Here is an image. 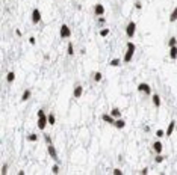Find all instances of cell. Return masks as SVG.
I'll return each mask as SVG.
<instances>
[{"label": "cell", "instance_id": "obj_24", "mask_svg": "<svg viewBox=\"0 0 177 175\" xmlns=\"http://www.w3.org/2000/svg\"><path fill=\"white\" fill-rule=\"evenodd\" d=\"M55 124H56V116L53 112H50L49 113V125H55Z\"/></svg>", "mask_w": 177, "mask_h": 175}, {"label": "cell", "instance_id": "obj_40", "mask_svg": "<svg viewBox=\"0 0 177 175\" xmlns=\"http://www.w3.org/2000/svg\"><path fill=\"white\" fill-rule=\"evenodd\" d=\"M2 2H5V0H2Z\"/></svg>", "mask_w": 177, "mask_h": 175}, {"label": "cell", "instance_id": "obj_30", "mask_svg": "<svg viewBox=\"0 0 177 175\" xmlns=\"http://www.w3.org/2000/svg\"><path fill=\"white\" fill-rule=\"evenodd\" d=\"M42 136H44V140L47 142V145H49V144H52V136H50L49 133H44Z\"/></svg>", "mask_w": 177, "mask_h": 175}, {"label": "cell", "instance_id": "obj_32", "mask_svg": "<svg viewBox=\"0 0 177 175\" xmlns=\"http://www.w3.org/2000/svg\"><path fill=\"white\" fill-rule=\"evenodd\" d=\"M97 23L99 24H105L106 23V18L103 17V15H101V17H97Z\"/></svg>", "mask_w": 177, "mask_h": 175}, {"label": "cell", "instance_id": "obj_35", "mask_svg": "<svg viewBox=\"0 0 177 175\" xmlns=\"http://www.w3.org/2000/svg\"><path fill=\"white\" fill-rule=\"evenodd\" d=\"M29 44H32V45H35V44H36V39H35V36H30V38H29Z\"/></svg>", "mask_w": 177, "mask_h": 175}, {"label": "cell", "instance_id": "obj_38", "mask_svg": "<svg viewBox=\"0 0 177 175\" xmlns=\"http://www.w3.org/2000/svg\"><path fill=\"white\" fill-rule=\"evenodd\" d=\"M144 131H145V133H148V131H150V127L145 125V127H144Z\"/></svg>", "mask_w": 177, "mask_h": 175}, {"label": "cell", "instance_id": "obj_33", "mask_svg": "<svg viewBox=\"0 0 177 175\" xmlns=\"http://www.w3.org/2000/svg\"><path fill=\"white\" fill-rule=\"evenodd\" d=\"M112 174H114V175H121V174H123V171H121L120 168H115L114 171H112Z\"/></svg>", "mask_w": 177, "mask_h": 175}, {"label": "cell", "instance_id": "obj_10", "mask_svg": "<svg viewBox=\"0 0 177 175\" xmlns=\"http://www.w3.org/2000/svg\"><path fill=\"white\" fill-rule=\"evenodd\" d=\"M176 128H177V127H176V121H170V124H168V127H167V130H165V136H168V137H170V136L176 131Z\"/></svg>", "mask_w": 177, "mask_h": 175}, {"label": "cell", "instance_id": "obj_22", "mask_svg": "<svg viewBox=\"0 0 177 175\" xmlns=\"http://www.w3.org/2000/svg\"><path fill=\"white\" fill-rule=\"evenodd\" d=\"M93 79H94V82H95V83H100L101 80H103V74H101L100 71H97V73H94Z\"/></svg>", "mask_w": 177, "mask_h": 175}, {"label": "cell", "instance_id": "obj_5", "mask_svg": "<svg viewBox=\"0 0 177 175\" xmlns=\"http://www.w3.org/2000/svg\"><path fill=\"white\" fill-rule=\"evenodd\" d=\"M138 92L139 94H144V95H152V86H150L148 83H145V82H141L138 85Z\"/></svg>", "mask_w": 177, "mask_h": 175}, {"label": "cell", "instance_id": "obj_29", "mask_svg": "<svg viewBox=\"0 0 177 175\" xmlns=\"http://www.w3.org/2000/svg\"><path fill=\"white\" fill-rule=\"evenodd\" d=\"M0 174H2V175L8 174V163H3V165H2V171H0Z\"/></svg>", "mask_w": 177, "mask_h": 175}, {"label": "cell", "instance_id": "obj_39", "mask_svg": "<svg viewBox=\"0 0 177 175\" xmlns=\"http://www.w3.org/2000/svg\"><path fill=\"white\" fill-rule=\"evenodd\" d=\"M176 133H177V128H176Z\"/></svg>", "mask_w": 177, "mask_h": 175}, {"label": "cell", "instance_id": "obj_25", "mask_svg": "<svg viewBox=\"0 0 177 175\" xmlns=\"http://www.w3.org/2000/svg\"><path fill=\"white\" fill-rule=\"evenodd\" d=\"M109 33H111L109 27H103V29L100 30V36H101V38H106V36H108Z\"/></svg>", "mask_w": 177, "mask_h": 175}, {"label": "cell", "instance_id": "obj_9", "mask_svg": "<svg viewBox=\"0 0 177 175\" xmlns=\"http://www.w3.org/2000/svg\"><path fill=\"white\" fill-rule=\"evenodd\" d=\"M82 95H83V86L82 85H76L74 89H73V97L74 98H80Z\"/></svg>", "mask_w": 177, "mask_h": 175}, {"label": "cell", "instance_id": "obj_12", "mask_svg": "<svg viewBox=\"0 0 177 175\" xmlns=\"http://www.w3.org/2000/svg\"><path fill=\"white\" fill-rule=\"evenodd\" d=\"M101 121H103V122H108V124H111V125H114L115 118H114L111 113H103V115H101Z\"/></svg>", "mask_w": 177, "mask_h": 175}, {"label": "cell", "instance_id": "obj_26", "mask_svg": "<svg viewBox=\"0 0 177 175\" xmlns=\"http://www.w3.org/2000/svg\"><path fill=\"white\" fill-rule=\"evenodd\" d=\"M59 171H61V166H59V162H56L55 165L52 166V172L53 174H59Z\"/></svg>", "mask_w": 177, "mask_h": 175}, {"label": "cell", "instance_id": "obj_34", "mask_svg": "<svg viewBox=\"0 0 177 175\" xmlns=\"http://www.w3.org/2000/svg\"><path fill=\"white\" fill-rule=\"evenodd\" d=\"M135 8H136V9H142V3H141V0H136V2H135Z\"/></svg>", "mask_w": 177, "mask_h": 175}, {"label": "cell", "instance_id": "obj_18", "mask_svg": "<svg viewBox=\"0 0 177 175\" xmlns=\"http://www.w3.org/2000/svg\"><path fill=\"white\" fill-rule=\"evenodd\" d=\"M111 115L114 116V118L117 119V118H121L123 116V113H121V110L118 109V107H112V110H111Z\"/></svg>", "mask_w": 177, "mask_h": 175}, {"label": "cell", "instance_id": "obj_36", "mask_svg": "<svg viewBox=\"0 0 177 175\" xmlns=\"http://www.w3.org/2000/svg\"><path fill=\"white\" fill-rule=\"evenodd\" d=\"M139 174H142V175H145V174H148V168H142L141 171H139Z\"/></svg>", "mask_w": 177, "mask_h": 175}, {"label": "cell", "instance_id": "obj_6", "mask_svg": "<svg viewBox=\"0 0 177 175\" xmlns=\"http://www.w3.org/2000/svg\"><path fill=\"white\" fill-rule=\"evenodd\" d=\"M30 20H32V23H34V24L41 23V11H40L38 8H34V9H32V17H30Z\"/></svg>", "mask_w": 177, "mask_h": 175}, {"label": "cell", "instance_id": "obj_20", "mask_svg": "<svg viewBox=\"0 0 177 175\" xmlns=\"http://www.w3.org/2000/svg\"><path fill=\"white\" fill-rule=\"evenodd\" d=\"M26 140H27V142H38V134H36V133H30V134L26 136Z\"/></svg>", "mask_w": 177, "mask_h": 175}, {"label": "cell", "instance_id": "obj_37", "mask_svg": "<svg viewBox=\"0 0 177 175\" xmlns=\"http://www.w3.org/2000/svg\"><path fill=\"white\" fill-rule=\"evenodd\" d=\"M15 35H17V36H21L23 33H21V30H20V29H15Z\"/></svg>", "mask_w": 177, "mask_h": 175}, {"label": "cell", "instance_id": "obj_23", "mask_svg": "<svg viewBox=\"0 0 177 175\" xmlns=\"http://www.w3.org/2000/svg\"><path fill=\"white\" fill-rule=\"evenodd\" d=\"M67 55H68V56H71V57L74 56V45L71 44V42H70V44L67 45Z\"/></svg>", "mask_w": 177, "mask_h": 175}, {"label": "cell", "instance_id": "obj_31", "mask_svg": "<svg viewBox=\"0 0 177 175\" xmlns=\"http://www.w3.org/2000/svg\"><path fill=\"white\" fill-rule=\"evenodd\" d=\"M156 136L159 137V139H160V137H164L165 136V130H156Z\"/></svg>", "mask_w": 177, "mask_h": 175}, {"label": "cell", "instance_id": "obj_2", "mask_svg": "<svg viewBox=\"0 0 177 175\" xmlns=\"http://www.w3.org/2000/svg\"><path fill=\"white\" fill-rule=\"evenodd\" d=\"M36 116H38V121H36V127H38L40 130H44L47 124H49V115H47L42 109L38 110V113H36Z\"/></svg>", "mask_w": 177, "mask_h": 175}, {"label": "cell", "instance_id": "obj_19", "mask_svg": "<svg viewBox=\"0 0 177 175\" xmlns=\"http://www.w3.org/2000/svg\"><path fill=\"white\" fill-rule=\"evenodd\" d=\"M121 62H123V61L120 59V57H115V59H112V61L108 63V65L112 67V68H115V67H120V65H121Z\"/></svg>", "mask_w": 177, "mask_h": 175}, {"label": "cell", "instance_id": "obj_1", "mask_svg": "<svg viewBox=\"0 0 177 175\" xmlns=\"http://www.w3.org/2000/svg\"><path fill=\"white\" fill-rule=\"evenodd\" d=\"M135 51H136V45L133 44L132 41H129L126 44V53H124V57H123V62L124 63H130L133 56H135Z\"/></svg>", "mask_w": 177, "mask_h": 175}, {"label": "cell", "instance_id": "obj_15", "mask_svg": "<svg viewBox=\"0 0 177 175\" xmlns=\"http://www.w3.org/2000/svg\"><path fill=\"white\" fill-rule=\"evenodd\" d=\"M168 57H170L171 61H176V59H177V45H174V47H170Z\"/></svg>", "mask_w": 177, "mask_h": 175}, {"label": "cell", "instance_id": "obj_11", "mask_svg": "<svg viewBox=\"0 0 177 175\" xmlns=\"http://www.w3.org/2000/svg\"><path fill=\"white\" fill-rule=\"evenodd\" d=\"M153 151L156 152V154H162V151H164L162 142H160V140H154L153 142Z\"/></svg>", "mask_w": 177, "mask_h": 175}, {"label": "cell", "instance_id": "obj_28", "mask_svg": "<svg viewBox=\"0 0 177 175\" xmlns=\"http://www.w3.org/2000/svg\"><path fill=\"white\" fill-rule=\"evenodd\" d=\"M164 160H165V157L162 154H156V157H154V162L156 163H162Z\"/></svg>", "mask_w": 177, "mask_h": 175}, {"label": "cell", "instance_id": "obj_14", "mask_svg": "<svg viewBox=\"0 0 177 175\" xmlns=\"http://www.w3.org/2000/svg\"><path fill=\"white\" fill-rule=\"evenodd\" d=\"M114 127L117 130H123L126 127V121L124 119H121V118H117L115 119V122H114Z\"/></svg>", "mask_w": 177, "mask_h": 175}, {"label": "cell", "instance_id": "obj_4", "mask_svg": "<svg viewBox=\"0 0 177 175\" xmlns=\"http://www.w3.org/2000/svg\"><path fill=\"white\" fill-rule=\"evenodd\" d=\"M59 36H61L62 39L71 38V29L68 27V24H62L61 27H59Z\"/></svg>", "mask_w": 177, "mask_h": 175}, {"label": "cell", "instance_id": "obj_17", "mask_svg": "<svg viewBox=\"0 0 177 175\" xmlns=\"http://www.w3.org/2000/svg\"><path fill=\"white\" fill-rule=\"evenodd\" d=\"M168 20H170V23H176V21H177V6H176L173 11H171Z\"/></svg>", "mask_w": 177, "mask_h": 175}, {"label": "cell", "instance_id": "obj_21", "mask_svg": "<svg viewBox=\"0 0 177 175\" xmlns=\"http://www.w3.org/2000/svg\"><path fill=\"white\" fill-rule=\"evenodd\" d=\"M6 82H8V83H14V82H15V73H14V71H9V73L6 74Z\"/></svg>", "mask_w": 177, "mask_h": 175}, {"label": "cell", "instance_id": "obj_16", "mask_svg": "<svg viewBox=\"0 0 177 175\" xmlns=\"http://www.w3.org/2000/svg\"><path fill=\"white\" fill-rule=\"evenodd\" d=\"M30 97H32V89H26V91L23 92V95H21V103L27 101Z\"/></svg>", "mask_w": 177, "mask_h": 175}, {"label": "cell", "instance_id": "obj_3", "mask_svg": "<svg viewBox=\"0 0 177 175\" xmlns=\"http://www.w3.org/2000/svg\"><path fill=\"white\" fill-rule=\"evenodd\" d=\"M135 33H136V23L135 21H129L127 26H126V36L132 39L133 36H135Z\"/></svg>", "mask_w": 177, "mask_h": 175}, {"label": "cell", "instance_id": "obj_7", "mask_svg": "<svg viewBox=\"0 0 177 175\" xmlns=\"http://www.w3.org/2000/svg\"><path fill=\"white\" fill-rule=\"evenodd\" d=\"M47 154H49V156H50V158H53L55 162H59L58 151H56V148L53 146V144H49V145H47Z\"/></svg>", "mask_w": 177, "mask_h": 175}, {"label": "cell", "instance_id": "obj_8", "mask_svg": "<svg viewBox=\"0 0 177 175\" xmlns=\"http://www.w3.org/2000/svg\"><path fill=\"white\" fill-rule=\"evenodd\" d=\"M93 9H94V15H95V17H101V15H105V11H106L101 3H95Z\"/></svg>", "mask_w": 177, "mask_h": 175}, {"label": "cell", "instance_id": "obj_27", "mask_svg": "<svg viewBox=\"0 0 177 175\" xmlns=\"http://www.w3.org/2000/svg\"><path fill=\"white\" fill-rule=\"evenodd\" d=\"M174 45H177V38L176 36H171L168 39V47H174Z\"/></svg>", "mask_w": 177, "mask_h": 175}, {"label": "cell", "instance_id": "obj_13", "mask_svg": "<svg viewBox=\"0 0 177 175\" xmlns=\"http://www.w3.org/2000/svg\"><path fill=\"white\" fill-rule=\"evenodd\" d=\"M152 103L154 107H160V104H162V101H160V97H159V94H152Z\"/></svg>", "mask_w": 177, "mask_h": 175}]
</instances>
